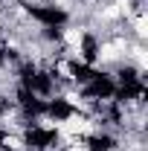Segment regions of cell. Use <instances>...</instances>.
Returning <instances> with one entry per match:
<instances>
[{
	"label": "cell",
	"mask_w": 148,
	"mask_h": 151,
	"mask_svg": "<svg viewBox=\"0 0 148 151\" xmlns=\"http://www.w3.org/2000/svg\"><path fill=\"white\" fill-rule=\"evenodd\" d=\"M87 26L84 23H70V26H64L61 32H58V44L64 47V50H70V47H84V41H87Z\"/></svg>",
	"instance_id": "1"
},
{
	"label": "cell",
	"mask_w": 148,
	"mask_h": 151,
	"mask_svg": "<svg viewBox=\"0 0 148 151\" xmlns=\"http://www.w3.org/2000/svg\"><path fill=\"white\" fill-rule=\"evenodd\" d=\"M0 151H29L23 131H6L0 137Z\"/></svg>",
	"instance_id": "2"
},
{
	"label": "cell",
	"mask_w": 148,
	"mask_h": 151,
	"mask_svg": "<svg viewBox=\"0 0 148 151\" xmlns=\"http://www.w3.org/2000/svg\"><path fill=\"white\" fill-rule=\"evenodd\" d=\"M52 73H55L61 81H67V84H75V81H78V76H75V64H73V61H67V58H55V61H52Z\"/></svg>",
	"instance_id": "3"
},
{
	"label": "cell",
	"mask_w": 148,
	"mask_h": 151,
	"mask_svg": "<svg viewBox=\"0 0 148 151\" xmlns=\"http://www.w3.org/2000/svg\"><path fill=\"white\" fill-rule=\"evenodd\" d=\"M128 23H131V32H134V41H145L148 38V15H145V9H139Z\"/></svg>",
	"instance_id": "4"
},
{
	"label": "cell",
	"mask_w": 148,
	"mask_h": 151,
	"mask_svg": "<svg viewBox=\"0 0 148 151\" xmlns=\"http://www.w3.org/2000/svg\"><path fill=\"white\" fill-rule=\"evenodd\" d=\"M58 125H61V119H58V116H52V113H41V116H35V128H38V131L55 134Z\"/></svg>",
	"instance_id": "5"
},
{
	"label": "cell",
	"mask_w": 148,
	"mask_h": 151,
	"mask_svg": "<svg viewBox=\"0 0 148 151\" xmlns=\"http://www.w3.org/2000/svg\"><path fill=\"white\" fill-rule=\"evenodd\" d=\"M61 151H93V148H90V142H87L84 137H73V139H70Z\"/></svg>",
	"instance_id": "6"
}]
</instances>
